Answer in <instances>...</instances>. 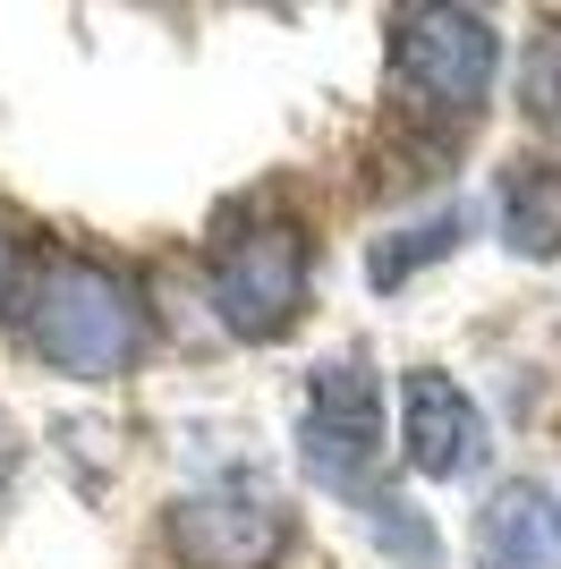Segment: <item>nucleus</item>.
<instances>
[{
    "label": "nucleus",
    "instance_id": "f257e3e1",
    "mask_svg": "<svg viewBox=\"0 0 561 569\" xmlns=\"http://www.w3.org/2000/svg\"><path fill=\"white\" fill-rule=\"evenodd\" d=\"M18 332L69 382H119L154 349V307L128 272L94 256H35L18 281Z\"/></svg>",
    "mask_w": 561,
    "mask_h": 569
},
{
    "label": "nucleus",
    "instance_id": "423d86ee",
    "mask_svg": "<svg viewBox=\"0 0 561 569\" xmlns=\"http://www.w3.org/2000/svg\"><path fill=\"white\" fill-rule=\"evenodd\" d=\"M400 451H409L417 476L460 485L468 468H485V408L468 400L451 375L417 366V375L400 382Z\"/></svg>",
    "mask_w": 561,
    "mask_h": 569
},
{
    "label": "nucleus",
    "instance_id": "39448f33",
    "mask_svg": "<svg viewBox=\"0 0 561 569\" xmlns=\"http://www.w3.org/2000/svg\"><path fill=\"white\" fill-rule=\"evenodd\" d=\"M163 545L179 569H273L289 552V501L264 485H196L163 510Z\"/></svg>",
    "mask_w": 561,
    "mask_h": 569
},
{
    "label": "nucleus",
    "instance_id": "6e6552de",
    "mask_svg": "<svg viewBox=\"0 0 561 569\" xmlns=\"http://www.w3.org/2000/svg\"><path fill=\"white\" fill-rule=\"evenodd\" d=\"M502 247L511 256H561V162H511L502 179Z\"/></svg>",
    "mask_w": 561,
    "mask_h": 569
},
{
    "label": "nucleus",
    "instance_id": "f03ea898",
    "mask_svg": "<svg viewBox=\"0 0 561 569\" xmlns=\"http://www.w3.org/2000/svg\"><path fill=\"white\" fill-rule=\"evenodd\" d=\"M306 281H315V247L289 213L230 221L205 256V289L230 340H280L306 315Z\"/></svg>",
    "mask_w": 561,
    "mask_h": 569
},
{
    "label": "nucleus",
    "instance_id": "9d476101",
    "mask_svg": "<svg viewBox=\"0 0 561 569\" xmlns=\"http://www.w3.org/2000/svg\"><path fill=\"white\" fill-rule=\"evenodd\" d=\"M460 238V213H443V221H425V230H409V247H374V289H392V281H409L417 263H434Z\"/></svg>",
    "mask_w": 561,
    "mask_h": 569
},
{
    "label": "nucleus",
    "instance_id": "20e7f679",
    "mask_svg": "<svg viewBox=\"0 0 561 569\" xmlns=\"http://www.w3.org/2000/svg\"><path fill=\"white\" fill-rule=\"evenodd\" d=\"M298 459L315 485L350 501H374V476H383V391L357 357L324 366L306 382V408H298Z\"/></svg>",
    "mask_w": 561,
    "mask_h": 569
},
{
    "label": "nucleus",
    "instance_id": "9b49d317",
    "mask_svg": "<svg viewBox=\"0 0 561 569\" xmlns=\"http://www.w3.org/2000/svg\"><path fill=\"white\" fill-rule=\"evenodd\" d=\"M0 307H18V289H9V247H0Z\"/></svg>",
    "mask_w": 561,
    "mask_h": 569
},
{
    "label": "nucleus",
    "instance_id": "1a4fd4ad",
    "mask_svg": "<svg viewBox=\"0 0 561 569\" xmlns=\"http://www.w3.org/2000/svg\"><path fill=\"white\" fill-rule=\"evenodd\" d=\"M519 111L537 128H561V18H544L528 34V60H519Z\"/></svg>",
    "mask_w": 561,
    "mask_h": 569
},
{
    "label": "nucleus",
    "instance_id": "7ed1b4c3",
    "mask_svg": "<svg viewBox=\"0 0 561 569\" xmlns=\"http://www.w3.org/2000/svg\"><path fill=\"white\" fill-rule=\"evenodd\" d=\"M502 69V34L485 9H400L392 18V94L417 119L476 128Z\"/></svg>",
    "mask_w": 561,
    "mask_h": 569
},
{
    "label": "nucleus",
    "instance_id": "0eeeda50",
    "mask_svg": "<svg viewBox=\"0 0 561 569\" xmlns=\"http://www.w3.org/2000/svg\"><path fill=\"white\" fill-rule=\"evenodd\" d=\"M476 569H561V501L537 476H519L476 510Z\"/></svg>",
    "mask_w": 561,
    "mask_h": 569
}]
</instances>
